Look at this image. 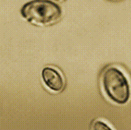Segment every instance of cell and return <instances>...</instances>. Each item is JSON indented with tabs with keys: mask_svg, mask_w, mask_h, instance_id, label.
Here are the masks:
<instances>
[{
	"mask_svg": "<svg viewBox=\"0 0 131 130\" xmlns=\"http://www.w3.org/2000/svg\"><path fill=\"white\" fill-rule=\"evenodd\" d=\"M101 85L106 96L114 103L124 105L128 101L130 88L128 78L115 66L107 68L103 72Z\"/></svg>",
	"mask_w": 131,
	"mask_h": 130,
	"instance_id": "cell-1",
	"label": "cell"
},
{
	"mask_svg": "<svg viewBox=\"0 0 131 130\" xmlns=\"http://www.w3.org/2000/svg\"><path fill=\"white\" fill-rule=\"evenodd\" d=\"M21 14L23 18L31 24L45 26L58 21L62 12L58 4L53 1L34 0L23 6Z\"/></svg>",
	"mask_w": 131,
	"mask_h": 130,
	"instance_id": "cell-2",
	"label": "cell"
},
{
	"mask_svg": "<svg viewBox=\"0 0 131 130\" xmlns=\"http://www.w3.org/2000/svg\"><path fill=\"white\" fill-rule=\"evenodd\" d=\"M42 78L45 85L50 90L55 92L62 91L64 86L62 75L57 69L47 67L42 71Z\"/></svg>",
	"mask_w": 131,
	"mask_h": 130,
	"instance_id": "cell-3",
	"label": "cell"
},
{
	"mask_svg": "<svg viewBox=\"0 0 131 130\" xmlns=\"http://www.w3.org/2000/svg\"><path fill=\"white\" fill-rule=\"evenodd\" d=\"M93 129H112L109 125L101 120H96L93 124Z\"/></svg>",
	"mask_w": 131,
	"mask_h": 130,
	"instance_id": "cell-4",
	"label": "cell"
},
{
	"mask_svg": "<svg viewBox=\"0 0 131 130\" xmlns=\"http://www.w3.org/2000/svg\"><path fill=\"white\" fill-rule=\"evenodd\" d=\"M46 1H55V2H59L62 1V0H46Z\"/></svg>",
	"mask_w": 131,
	"mask_h": 130,
	"instance_id": "cell-5",
	"label": "cell"
}]
</instances>
